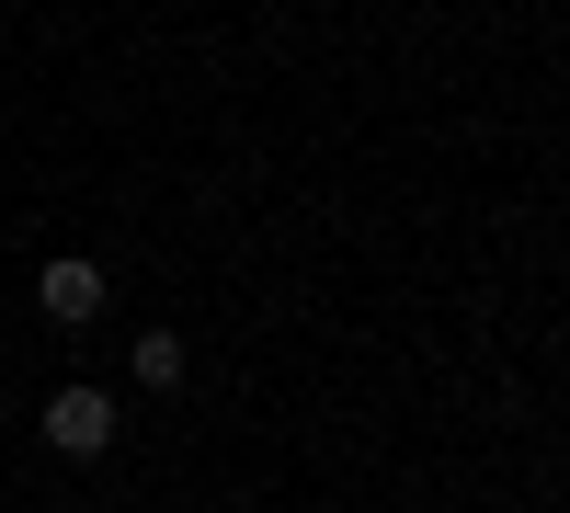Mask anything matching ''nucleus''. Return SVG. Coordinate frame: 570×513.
<instances>
[{"label":"nucleus","mask_w":570,"mask_h":513,"mask_svg":"<svg viewBox=\"0 0 570 513\" xmlns=\"http://www.w3.org/2000/svg\"><path fill=\"white\" fill-rule=\"evenodd\" d=\"M46 445H58V456H104L115 445V399L104 388H58V399H46Z\"/></svg>","instance_id":"obj_1"},{"label":"nucleus","mask_w":570,"mask_h":513,"mask_svg":"<svg viewBox=\"0 0 570 513\" xmlns=\"http://www.w3.org/2000/svg\"><path fill=\"white\" fill-rule=\"evenodd\" d=\"M126 365H137V388H183V343H171V332H137Z\"/></svg>","instance_id":"obj_3"},{"label":"nucleus","mask_w":570,"mask_h":513,"mask_svg":"<svg viewBox=\"0 0 570 513\" xmlns=\"http://www.w3.org/2000/svg\"><path fill=\"white\" fill-rule=\"evenodd\" d=\"M35 308L58 319V332H80V319H104V263H46V274H35Z\"/></svg>","instance_id":"obj_2"}]
</instances>
